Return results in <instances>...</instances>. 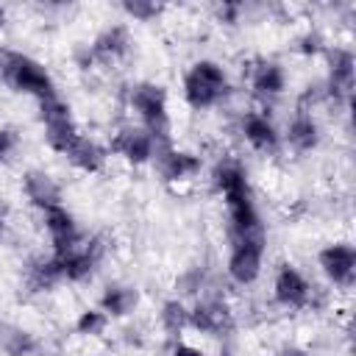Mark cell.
Returning a JSON list of instances; mask_svg holds the SVG:
<instances>
[{
  "label": "cell",
  "mask_w": 356,
  "mask_h": 356,
  "mask_svg": "<svg viewBox=\"0 0 356 356\" xmlns=\"http://www.w3.org/2000/svg\"><path fill=\"white\" fill-rule=\"evenodd\" d=\"M39 117L44 125V139L56 153H67L70 145L78 139V125L70 114V106L61 97H50L44 103H39Z\"/></svg>",
  "instance_id": "obj_5"
},
{
  "label": "cell",
  "mask_w": 356,
  "mask_h": 356,
  "mask_svg": "<svg viewBox=\"0 0 356 356\" xmlns=\"http://www.w3.org/2000/svg\"><path fill=\"white\" fill-rule=\"evenodd\" d=\"M264 264V228L250 234H234L231 236V253H228V275L236 284H253L261 275Z\"/></svg>",
  "instance_id": "obj_4"
},
{
  "label": "cell",
  "mask_w": 356,
  "mask_h": 356,
  "mask_svg": "<svg viewBox=\"0 0 356 356\" xmlns=\"http://www.w3.org/2000/svg\"><path fill=\"white\" fill-rule=\"evenodd\" d=\"M0 348L8 353V356H31L36 350V339L17 328V325H3V334H0Z\"/></svg>",
  "instance_id": "obj_22"
},
{
  "label": "cell",
  "mask_w": 356,
  "mask_h": 356,
  "mask_svg": "<svg viewBox=\"0 0 356 356\" xmlns=\"http://www.w3.org/2000/svg\"><path fill=\"white\" fill-rule=\"evenodd\" d=\"M6 228V209H3V203H0V231Z\"/></svg>",
  "instance_id": "obj_31"
},
{
  "label": "cell",
  "mask_w": 356,
  "mask_h": 356,
  "mask_svg": "<svg viewBox=\"0 0 356 356\" xmlns=\"http://www.w3.org/2000/svg\"><path fill=\"white\" fill-rule=\"evenodd\" d=\"M189 325L209 337H222L231 328V309L222 300H203L189 309Z\"/></svg>",
  "instance_id": "obj_13"
},
{
  "label": "cell",
  "mask_w": 356,
  "mask_h": 356,
  "mask_svg": "<svg viewBox=\"0 0 356 356\" xmlns=\"http://www.w3.org/2000/svg\"><path fill=\"white\" fill-rule=\"evenodd\" d=\"M22 189H25V197L42 211L50 206H61V186L44 170H28L22 175Z\"/></svg>",
  "instance_id": "obj_14"
},
{
  "label": "cell",
  "mask_w": 356,
  "mask_h": 356,
  "mask_svg": "<svg viewBox=\"0 0 356 356\" xmlns=\"http://www.w3.org/2000/svg\"><path fill=\"white\" fill-rule=\"evenodd\" d=\"M122 11L128 17H134L136 22H150L153 17L161 14V6L159 3H147V0H125L122 3Z\"/></svg>",
  "instance_id": "obj_24"
},
{
  "label": "cell",
  "mask_w": 356,
  "mask_h": 356,
  "mask_svg": "<svg viewBox=\"0 0 356 356\" xmlns=\"http://www.w3.org/2000/svg\"><path fill=\"white\" fill-rule=\"evenodd\" d=\"M239 11H242V6H239V3H225V6L220 8V17H222L225 22H236Z\"/></svg>",
  "instance_id": "obj_28"
},
{
  "label": "cell",
  "mask_w": 356,
  "mask_h": 356,
  "mask_svg": "<svg viewBox=\"0 0 356 356\" xmlns=\"http://www.w3.org/2000/svg\"><path fill=\"white\" fill-rule=\"evenodd\" d=\"M58 281H64V278H61L58 261L53 256H47V259L39 256V259L28 261V267H25V284L31 286V292H47Z\"/></svg>",
  "instance_id": "obj_19"
},
{
  "label": "cell",
  "mask_w": 356,
  "mask_h": 356,
  "mask_svg": "<svg viewBox=\"0 0 356 356\" xmlns=\"http://www.w3.org/2000/svg\"><path fill=\"white\" fill-rule=\"evenodd\" d=\"M356 61H353V53L348 47H334L328 50V95L334 100H342L348 103L350 100V92H353V70Z\"/></svg>",
  "instance_id": "obj_10"
},
{
  "label": "cell",
  "mask_w": 356,
  "mask_h": 356,
  "mask_svg": "<svg viewBox=\"0 0 356 356\" xmlns=\"http://www.w3.org/2000/svg\"><path fill=\"white\" fill-rule=\"evenodd\" d=\"M286 142H289L292 150H298V153L314 150V147L320 145V128H317L314 117L306 114V111H298V114L289 120V125H286Z\"/></svg>",
  "instance_id": "obj_18"
},
{
  "label": "cell",
  "mask_w": 356,
  "mask_h": 356,
  "mask_svg": "<svg viewBox=\"0 0 356 356\" xmlns=\"http://www.w3.org/2000/svg\"><path fill=\"white\" fill-rule=\"evenodd\" d=\"M42 222H44V231L50 236V245L53 250H67L72 248L75 242H81V234H78V222L75 217L64 209V206H50L42 211Z\"/></svg>",
  "instance_id": "obj_12"
},
{
  "label": "cell",
  "mask_w": 356,
  "mask_h": 356,
  "mask_svg": "<svg viewBox=\"0 0 356 356\" xmlns=\"http://www.w3.org/2000/svg\"><path fill=\"white\" fill-rule=\"evenodd\" d=\"M242 134H245L248 145H250L253 150H259V153H273V150H278L281 136H278L273 120H270L264 111H248V114L242 117Z\"/></svg>",
  "instance_id": "obj_15"
},
{
  "label": "cell",
  "mask_w": 356,
  "mask_h": 356,
  "mask_svg": "<svg viewBox=\"0 0 356 356\" xmlns=\"http://www.w3.org/2000/svg\"><path fill=\"white\" fill-rule=\"evenodd\" d=\"M273 298L284 309H306L312 300V286L298 267L281 264L275 278H273Z\"/></svg>",
  "instance_id": "obj_7"
},
{
  "label": "cell",
  "mask_w": 356,
  "mask_h": 356,
  "mask_svg": "<svg viewBox=\"0 0 356 356\" xmlns=\"http://www.w3.org/2000/svg\"><path fill=\"white\" fill-rule=\"evenodd\" d=\"M3 19H6V8L0 6V22H3Z\"/></svg>",
  "instance_id": "obj_32"
},
{
  "label": "cell",
  "mask_w": 356,
  "mask_h": 356,
  "mask_svg": "<svg viewBox=\"0 0 356 356\" xmlns=\"http://www.w3.org/2000/svg\"><path fill=\"white\" fill-rule=\"evenodd\" d=\"M131 108L142 120V128L156 139V145L170 142V111H167V92L159 83H136L128 95Z\"/></svg>",
  "instance_id": "obj_3"
},
{
  "label": "cell",
  "mask_w": 356,
  "mask_h": 356,
  "mask_svg": "<svg viewBox=\"0 0 356 356\" xmlns=\"http://www.w3.org/2000/svg\"><path fill=\"white\" fill-rule=\"evenodd\" d=\"M53 259L58 261L64 281H83L95 273V267L100 261V242L97 239L83 242L81 239L67 250H53Z\"/></svg>",
  "instance_id": "obj_6"
},
{
  "label": "cell",
  "mask_w": 356,
  "mask_h": 356,
  "mask_svg": "<svg viewBox=\"0 0 356 356\" xmlns=\"http://www.w3.org/2000/svg\"><path fill=\"white\" fill-rule=\"evenodd\" d=\"M19 147V136L14 128H0V161H8Z\"/></svg>",
  "instance_id": "obj_26"
},
{
  "label": "cell",
  "mask_w": 356,
  "mask_h": 356,
  "mask_svg": "<svg viewBox=\"0 0 356 356\" xmlns=\"http://www.w3.org/2000/svg\"><path fill=\"white\" fill-rule=\"evenodd\" d=\"M159 320L164 325L167 334H181L186 325H189V309L175 298V300H167L159 312Z\"/></svg>",
  "instance_id": "obj_23"
},
{
  "label": "cell",
  "mask_w": 356,
  "mask_h": 356,
  "mask_svg": "<svg viewBox=\"0 0 356 356\" xmlns=\"http://www.w3.org/2000/svg\"><path fill=\"white\" fill-rule=\"evenodd\" d=\"M300 50L303 53H320L323 50V39H320V33H306L303 39H300Z\"/></svg>",
  "instance_id": "obj_27"
},
{
  "label": "cell",
  "mask_w": 356,
  "mask_h": 356,
  "mask_svg": "<svg viewBox=\"0 0 356 356\" xmlns=\"http://www.w3.org/2000/svg\"><path fill=\"white\" fill-rule=\"evenodd\" d=\"M106 323H108V317L100 309H86V312H81L75 328H78V334H92L95 337V334H103Z\"/></svg>",
  "instance_id": "obj_25"
},
{
  "label": "cell",
  "mask_w": 356,
  "mask_h": 356,
  "mask_svg": "<svg viewBox=\"0 0 356 356\" xmlns=\"http://www.w3.org/2000/svg\"><path fill=\"white\" fill-rule=\"evenodd\" d=\"M136 300H139V295H136L134 286L111 284V286H106V292H103V298H100V312H103L106 317H125V314L134 312Z\"/></svg>",
  "instance_id": "obj_20"
},
{
  "label": "cell",
  "mask_w": 356,
  "mask_h": 356,
  "mask_svg": "<svg viewBox=\"0 0 356 356\" xmlns=\"http://www.w3.org/2000/svg\"><path fill=\"white\" fill-rule=\"evenodd\" d=\"M111 153H117V156H122L125 161H131V164H147V161H153V153H156V139L139 125V128H134V125H128V128H120L114 136H111Z\"/></svg>",
  "instance_id": "obj_9"
},
{
  "label": "cell",
  "mask_w": 356,
  "mask_h": 356,
  "mask_svg": "<svg viewBox=\"0 0 356 356\" xmlns=\"http://www.w3.org/2000/svg\"><path fill=\"white\" fill-rule=\"evenodd\" d=\"M225 92H228V75L211 58L195 61L186 70V75H184V100L195 111H203V108L217 106L225 97Z\"/></svg>",
  "instance_id": "obj_2"
},
{
  "label": "cell",
  "mask_w": 356,
  "mask_h": 356,
  "mask_svg": "<svg viewBox=\"0 0 356 356\" xmlns=\"http://www.w3.org/2000/svg\"><path fill=\"white\" fill-rule=\"evenodd\" d=\"M323 275L337 284V286H350L353 284V273H356V250L348 242H334L325 245L317 256Z\"/></svg>",
  "instance_id": "obj_8"
},
{
  "label": "cell",
  "mask_w": 356,
  "mask_h": 356,
  "mask_svg": "<svg viewBox=\"0 0 356 356\" xmlns=\"http://www.w3.org/2000/svg\"><path fill=\"white\" fill-rule=\"evenodd\" d=\"M131 47V36H128V28L125 25H111L106 28L103 33L95 36L92 47H89V61H117L128 53Z\"/></svg>",
  "instance_id": "obj_16"
},
{
  "label": "cell",
  "mask_w": 356,
  "mask_h": 356,
  "mask_svg": "<svg viewBox=\"0 0 356 356\" xmlns=\"http://www.w3.org/2000/svg\"><path fill=\"white\" fill-rule=\"evenodd\" d=\"M172 356H206L200 348H195V345H186V342H178L175 348H172Z\"/></svg>",
  "instance_id": "obj_29"
},
{
  "label": "cell",
  "mask_w": 356,
  "mask_h": 356,
  "mask_svg": "<svg viewBox=\"0 0 356 356\" xmlns=\"http://www.w3.org/2000/svg\"><path fill=\"white\" fill-rule=\"evenodd\" d=\"M153 161H156V167H159L164 181H184V178H189V175H195L200 170V159L195 153L172 147V142L156 145Z\"/></svg>",
  "instance_id": "obj_11"
},
{
  "label": "cell",
  "mask_w": 356,
  "mask_h": 356,
  "mask_svg": "<svg viewBox=\"0 0 356 356\" xmlns=\"http://www.w3.org/2000/svg\"><path fill=\"white\" fill-rule=\"evenodd\" d=\"M0 78H3L14 92L31 95V97H36L39 103H44V100H50V97H58V95H56V83H53L50 72L44 70V64L36 61V58L28 56V53L11 50V47H0Z\"/></svg>",
  "instance_id": "obj_1"
},
{
  "label": "cell",
  "mask_w": 356,
  "mask_h": 356,
  "mask_svg": "<svg viewBox=\"0 0 356 356\" xmlns=\"http://www.w3.org/2000/svg\"><path fill=\"white\" fill-rule=\"evenodd\" d=\"M286 86V72L281 64L275 61H261L256 70H253V89L264 97H275L281 95Z\"/></svg>",
  "instance_id": "obj_21"
},
{
  "label": "cell",
  "mask_w": 356,
  "mask_h": 356,
  "mask_svg": "<svg viewBox=\"0 0 356 356\" xmlns=\"http://www.w3.org/2000/svg\"><path fill=\"white\" fill-rule=\"evenodd\" d=\"M275 356H312L306 348H298V345H286V348H281Z\"/></svg>",
  "instance_id": "obj_30"
},
{
  "label": "cell",
  "mask_w": 356,
  "mask_h": 356,
  "mask_svg": "<svg viewBox=\"0 0 356 356\" xmlns=\"http://www.w3.org/2000/svg\"><path fill=\"white\" fill-rule=\"evenodd\" d=\"M70 159L72 167H78L81 172H100L103 164H106V147L97 145L95 139L78 134V139L70 145V150L64 153Z\"/></svg>",
  "instance_id": "obj_17"
}]
</instances>
